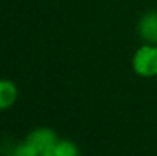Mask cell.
Returning a JSON list of instances; mask_svg holds the SVG:
<instances>
[{"mask_svg":"<svg viewBox=\"0 0 157 156\" xmlns=\"http://www.w3.org/2000/svg\"><path fill=\"white\" fill-rule=\"evenodd\" d=\"M134 70L144 77L157 74V48H142L134 55Z\"/></svg>","mask_w":157,"mask_h":156,"instance_id":"obj_1","label":"cell"},{"mask_svg":"<svg viewBox=\"0 0 157 156\" xmlns=\"http://www.w3.org/2000/svg\"><path fill=\"white\" fill-rule=\"evenodd\" d=\"M26 141L38 152V155L43 156L56 142V136L49 129H38V130H34L28 136Z\"/></svg>","mask_w":157,"mask_h":156,"instance_id":"obj_2","label":"cell"},{"mask_svg":"<svg viewBox=\"0 0 157 156\" xmlns=\"http://www.w3.org/2000/svg\"><path fill=\"white\" fill-rule=\"evenodd\" d=\"M140 32L142 37L151 43H157V14H147L140 22Z\"/></svg>","mask_w":157,"mask_h":156,"instance_id":"obj_3","label":"cell"},{"mask_svg":"<svg viewBox=\"0 0 157 156\" xmlns=\"http://www.w3.org/2000/svg\"><path fill=\"white\" fill-rule=\"evenodd\" d=\"M43 156H78V150L69 141H56Z\"/></svg>","mask_w":157,"mask_h":156,"instance_id":"obj_4","label":"cell"},{"mask_svg":"<svg viewBox=\"0 0 157 156\" xmlns=\"http://www.w3.org/2000/svg\"><path fill=\"white\" fill-rule=\"evenodd\" d=\"M17 90L11 81H0V109H6L15 101Z\"/></svg>","mask_w":157,"mask_h":156,"instance_id":"obj_5","label":"cell"},{"mask_svg":"<svg viewBox=\"0 0 157 156\" xmlns=\"http://www.w3.org/2000/svg\"><path fill=\"white\" fill-rule=\"evenodd\" d=\"M12 156H38V152L26 141V142H23V144L15 147Z\"/></svg>","mask_w":157,"mask_h":156,"instance_id":"obj_6","label":"cell"}]
</instances>
